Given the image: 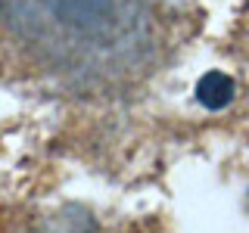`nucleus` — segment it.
Returning a JSON list of instances; mask_svg holds the SVG:
<instances>
[{
    "label": "nucleus",
    "instance_id": "1",
    "mask_svg": "<svg viewBox=\"0 0 249 233\" xmlns=\"http://www.w3.org/2000/svg\"><path fill=\"white\" fill-rule=\"evenodd\" d=\"M143 0H0V10L19 37L50 50V59L75 62L97 47L122 44Z\"/></svg>",
    "mask_w": 249,
    "mask_h": 233
},
{
    "label": "nucleus",
    "instance_id": "2",
    "mask_svg": "<svg viewBox=\"0 0 249 233\" xmlns=\"http://www.w3.org/2000/svg\"><path fill=\"white\" fill-rule=\"evenodd\" d=\"M196 100L206 109H224L233 100V81L224 72H206L196 84Z\"/></svg>",
    "mask_w": 249,
    "mask_h": 233
}]
</instances>
